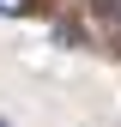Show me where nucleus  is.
<instances>
[{"mask_svg":"<svg viewBox=\"0 0 121 127\" xmlns=\"http://www.w3.org/2000/svg\"><path fill=\"white\" fill-rule=\"evenodd\" d=\"M0 127H6V115H0Z\"/></svg>","mask_w":121,"mask_h":127,"instance_id":"7ed1b4c3","label":"nucleus"},{"mask_svg":"<svg viewBox=\"0 0 121 127\" xmlns=\"http://www.w3.org/2000/svg\"><path fill=\"white\" fill-rule=\"evenodd\" d=\"M30 6H36V0H0V12H6V18H24Z\"/></svg>","mask_w":121,"mask_h":127,"instance_id":"f03ea898","label":"nucleus"},{"mask_svg":"<svg viewBox=\"0 0 121 127\" xmlns=\"http://www.w3.org/2000/svg\"><path fill=\"white\" fill-rule=\"evenodd\" d=\"M91 6V18L103 24V36H109V49L121 55V0H85Z\"/></svg>","mask_w":121,"mask_h":127,"instance_id":"f257e3e1","label":"nucleus"}]
</instances>
